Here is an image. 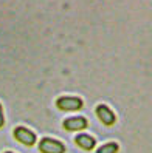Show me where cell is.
<instances>
[{
	"label": "cell",
	"instance_id": "obj_1",
	"mask_svg": "<svg viewBox=\"0 0 152 153\" xmlns=\"http://www.w3.org/2000/svg\"><path fill=\"white\" fill-rule=\"evenodd\" d=\"M56 107L61 111H76L84 107V102L81 97H71V96H61L56 99Z\"/></svg>",
	"mask_w": 152,
	"mask_h": 153
},
{
	"label": "cell",
	"instance_id": "obj_2",
	"mask_svg": "<svg viewBox=\"0 0 152 153\" xmlns=\"http://www.w3.org/2000/svg\"><path fill=\"white\" fill-rule=\"evenodd\" d=\"M39 150L42 153H64L65 146L58 139L53 138H42L39 142Z\"/></svg>",
	"mask_w": 152,
	"mask_h": 153
},
{
	"label": "cell",
	"instance_id": "obj_3",
	"mask_svg": "<svg viewBox=\"0 0 152 153\" xmlns=\"http://www.w3.org/2000/svg\"><path fill=\"white\" fill-rule=\"evenodd\" d=\"M14 138L19 141L20 144H23V146L26 147H31L36 144V134L30 130V128H26V127H22V125H19V127H16L14 128Z\"/></svg>",
	"mask_w": 152,
	"mask_h": 153
},
{
	"label": "cell",
	"instance_id": "obj_4",
	"mask_svg": "<svg viewBox=\"0 0 152 153\" xmlns=\"http://www.w3.org/2000/svg\"><path fill=\"white\" fill-rule=\"evenodd\" d=\"M64 128L67 131H78V130H84L88 127V121L84 116H73V118H67L64 121Z\"/></svg>",
	"mask_w": 152,
	"mask_h": 153
},
{
	"label": "cell",
	"instance_id": "obj_5",
	"mask_svg": "<svg viewBox=\"0 0 152 153\" xmlns=\"http://www.w3.org/2000/svg\"><path fill=\"white\" fill-rule=\"evenodd\" d=\"M96 116L100 118V121L104 124V125H113L115 121H117V116H115V113L107 107L106 104H100L96 107Z\"/></svg>",
	"mask_w": 152,
	"mask_h": 153
},
{
	"label": "cell",
	"instance_id": "obj_6",
	"mask_svg": "<svg viewBox=\"0 0 152 153\" xmlns=\"http://www.w3.org/2000/svg\"><path fill=\"white\" fill-rule=\"evenodd\" d=\"M75 142L78 144L81 149H84V150H92V149H95V146H96V139L93 138V136H90V134H85V133H81V134H78V136L75 138Z\"/></svg>",
	"mask_w": 152,
	"mask_h": 153
},
{
	"label": "cell",
	"instance_id": "obj_7",
	"mask_svg": "<svg viewBox=\"0 0 152 153\" xmlns=\"http://www.w3.org/2000/svg\"><path fill=\"white\" fill-rule=\"evenodd\" d=\"M120 150V146L117 142H107L104 146H101L96 150V153H117Z\"/></svg>",
	"mask_w": 152,
	"mask_h": 153
},
{
	"label": "cell",
	"instance_id": "obj_8",
	"mask_svg": "<svg viewBox=\"0 0 152 153\" xmlns=\"http://www.w3.org/2000/svg\"><path fill=\"white\" fill-rule=\"evenodd\" d=\"M3 124H5V118H3V107H2V104H0V128L3 127Z\"/></svg>",
	"mask_w": 152,
	"mask_h": 153
},
{
	"label": "cell",
	"instance_id": "obj_9",
	"mask_svg": "<svg viewBox=\"0 0 152 153\" xmlns=\"http://www.w3.org/2000/svg\"><path fill=\"white\" fill-rule=\"evenodd\" d=\"M5 153H13V152H5Z\"/></svg>",
	"mask_w": 152,
	"mask_h": 153
}]
</instances>
